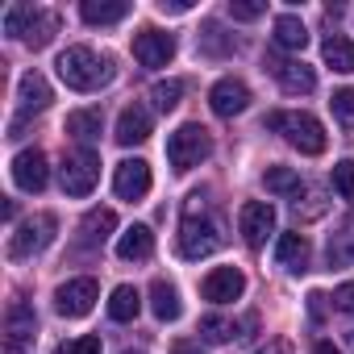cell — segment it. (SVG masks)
<instances>
[{"instance_id":"1","label":"cell","mask_w":354,"mask_h":354,"mask_svg":"<svg viewBox=\"0 0 354 354\" xmlns=\"http://www.w3.org/2000/svg\"><path fill=\"white\" fill-rule=\"evenodd\" d=\"M55 67H59V80H63L67 88H75V92H100V88L113 84V75H117L113 59H109V55H96L92 46H67Z\"/></svg>"},{"instance_id":"2","label":"cell","mask_w":354,"mask_h":354,"mask_svg":"<svg viewBox=\"0 0 354 354\" xmlns=\"http://www.w3.org/2000/svg\"><path fill=\"white\" fill-rule=\"evenodd\" d=\"M221 246V225L209 213V201L201 192L188 196L184 205V221H180V254L184 259H209Z\"/></svg>"},{"instance_id":"3","label":"cell","mask_w":354,"mask_h":354,"mask_svg":"<svg viewBox=\"0 0 354 354\" xmlns=\"http://www.w3.org/2000/svg\"><path fill=\"white\" fill-rule=\"evenodd\" d=\"M267 125L275 129V133H283V142L288 146H296L300 154H321L325 150V125L313 117V113H271L267 117Z\"/></svg>"},{"instance_id":"4","label":"cell","mask_w":354,"mask_h":354,"mask_svg":"<svg viewBox=\"0 0 354 354\" xmlns=\"http://www.w3.org/2000/svg\"><path fill=\"white\" fill-rule=\"evenodd\" d=\"M209 154H213V138H209L205 125H180V129L167 138V162H171L175 171H192V167H201Z\"/></svg>"},{"instance_id":"5","label":"cell","mask_w":354,"mask_h":354,"mask_svg":"<svg viewBox=\"0 0 354 354\" xmlns=\"http://www.w3.org/2000/svg\"><path fill=\"white\" fill-rule=\"evenodd\" d=\"M59 180H63V192L67 196H92L96 180H100V154L80 146L63 158V171H59Z\"/></svg>"},{"instance_id":"6","label":"cell","mask_w":354,"mask_h":354,"mask_svg":"<svg viewBox=\"0 0 354 354\" xmlns=\"http://www.w3.org/2000/svg\"><path fill=\"white\" fill-rule=\"evenodd\" d=\"M34 333H38L34 304L13 300L9 313H5V354H30L34 350Z\"/></svg>"},{"instance_id":"7","label":"cell","mask_w":354,"mask_h":354,"mask_svg":"<svg viewBox=\"0 0 354 354\" xmlns=\"http://www.w3.org/2000/svg\"><path fill=\"white\" fill-rule=\"evenodd\" d=\"M55 230H59V221H55L50 213L30 217V221H26V225L9 238V254H13V259H30V254L46 250V246L55 242Z\"/></svg>"},{"instance_id":"8","label":"cell","mask_w":354,"mask_h":354,"mask_svg":"<svg viewBox=\"0 0 354 354\" xmlns=\"http://www.w3.org/2000/svg\"><path fill=\"white\" fill-rule=\"evenodd\" d=\"M96 300H100V288H96V279H88V275H80V279H67L59 292H55V308H59V317H88L92 308H96Z\"/></svg>"},{"instance_id":"9","label":"cell","mask_w":354,"mask_h":354,"mask_svg":"<svg viewBox=\"0 0 354 354\" xmlns=\"http://www.w3.org/2000/svg\"><path fill=\"white\" fill-rule=\"evenodd\" d=\"M133 59H138L142 67H167V63L175 59V34L154 30V26L138 30V34H133Z\"/></svg>"},{"instance_id":"10","label":"cell","mask_w":354,"mask_h":354,"mask_svg":"<svg viewBox=\"0 0 354 354\" xmlns=\"http://www.w3.org/2000/svg\"><path fill=\"white\" fill-rule=\"evenodd\" d=\"M238 230L246 238V246H263L271 234H275V205L271 201H246L242 213H238Z\"/></svg>"},{"instance_id":"11","label":"cell","mask_w":354,"mask_h":354,"mask_svg":"<svg viewBox=\"0 0 354 354\" xmlns=\"http://www.w3.org/2000/svg\"><path fill=\"white\" fill-rule=\"evenodd\" d=\"M267 71L275 75V84L292 96H308L317 88V71L300 59H267Z\"/></svg>"},{"instance_id":"12","label":"cell","mask_w":354,"mask_h":354,"mask_svg":"<svg viewBox=\"0 0 354 354\" xmlns=\"http://www.w3.org/2000/svg\"><path fill=\"white\" fill-rule=\"evenodd\" d=\"M13 184L21 192H42L50 184V167H46V154L42 150H21L13 158Z\"/></svg>"},{"instance_id":"13","label":"cell","mask_w":354,"mask_h":354,"mask_svg":"<svg viewBox=\"0 0 354 354\" xmlns=\"http://www.w3.org/2000/svg\"><path fill=\"white\" fill-rule=\"evenodd\" d=\"M209 104H213V113H217V117H238V113H246V109H250V88H246L242 80L225 75V80H217V84H213Z\"/></svg>"},{"instance_id":"14","label":"cell","mask_w":354,"mask_h":354,"mask_svg":"<svg viewBox=\"0 0 354 354\" xmlns=\"http://www.w3.org/2000/svg\"><path fill=\"white\" fill-rule=\"evenodd\" d=\"M201 292H205V300H213V304H230V300H238V296L246 292V275H242L238 267H213V271L205 275Z\"/></svg>"},{"instance_id":"15","label":"cell","mask_w":354,"mask_h":354,"mask_svg":"<svg viewBox=\"0 0 354 354\" xmlns=\"http://www.w3.org/2000/svg\"><path fill=\"white\" fill-rule=\"evenodd\" d=\"M113 192H117L121 201H142V196L150 192V162L125 158V162L117 167V175H113Z\"/></svg>"},{"instance_id":"16","label":"cell","mask_w":354,"mask_h":354,"mask_svg":"<svg viewBox=\"0 0 354 354\" xmlns=\"http://www.w3.org/2000/svg\"><path fill=\"white\" fill-rule=\"evenodd\" d=\"M50 100H55V92H50L46 75H42V71H26L21 84H17V104H21V113H42V109H50Z\"/></svg>"},{"instance_id":"17","label":"cell","mask_w":354,"mask_h":354,"mask_svg":"<svg viewBox=\"0 0 354 354\" xmlns=\"http://www.w3.org/2000/svg\"><path fill=\"white\" fill-rule=\"evenodd\" d=\"M150 138V113L142 104H125L121 117H117V142L121 146H138Z\"/></svg>"},{"instance_id":"18","label":"cell","mask_w":354,"mask_h":354,"mask_svg":"<svg viewBox=\"0 0 354 354\" xmlns=\"http://www.w3.org/2000/svg\"><path fill=\"white\" fill-rule=\"evenodd\" d=\"M55 34H59V13H50V9H34L30 21H26V30H21V42L34 46V50H42V46H50Z\"/></svg>"},{"instance_id":"19","label":"cell","mask_w":354,"mask_h":354,"mask_svg":"<svg viewBox=\"0 0 354 354\" xmlns=\"http://www.w3.org/2000/svg\"><path fill=\"white\" fill-rule=\"evenodd\" d=\"M80 17L88 26H117V21L129 17V0H84Z\"/></svg>"},{"instance_id":"20","label":"cell","mask_w":354,"mask_h":354,"mask_svg":"<svg viewBox=\"0 0 354 354\" xmlns=\"http://www.w3.org/2000/svg\"><path fill=\"white\" fill-rule=\"evenodd\" d=\"M117 254H121L125 263H142V259H150V254H154V234H150L146 225H129V230L117 238Z\"/></svg>"},{"instance_id":"21","label":"cell","mask_w":354,"mask_h":354,"mask_svg":"<svg viewBox=\"0 0 354 354\" xmlns=\"http://www.w3.org/2000/svg\"><path fill=\"white\" fill-rule=\"evenodd\" d=\"M150 313H154L158 321H180L184 304H180L175 283H167V279H154V283H150Z\"/></svg>"},{"instance_id":"22","label":"cell","mask_w":354,"mask_h":354,"mask_svg":"<svg viewBox=\"0 0 354 354\" xmlns=\"http://www.w3.org/2000/svg\"><path fill=\"white\" fill-rule=\"evenodd\" d=\"M113 230H117V213L113 209H92L84 217V225H80V242L84 246H104Z\"/></svg>"},{"instance_id":"23","label":"cell","mask_w":354,"mask_h":354,"mask_svg":"<svg viewBox=\"0 0 354 354\" xmlns=\"http://www.w3.org/2000/svg\"><path fill=\"white\" fill-rule=\"evenodd\" d=\"M100 129H104V113L100 109H75V113H67V133L75 138V142H96L100 138Z\"/></svg>"},{"instance_id":"24","label":"cell","mask_w":354,"mask_h":354,"mask_svg":"<svg viewBox=\"0 0 354 354\" xmlns=\"http://www.w3.org/2000/svg\"><path fill=\"white\" fill-rule=\"evenodd\" d=\"M321 59H325V67L350 75V71H354V42L342 38V34H329V38L321 42Z\"/></svg>"},{"instance_id":"25","label":"cell","mask_w":354,"mask_h":354,"mask_svg":"<svg viewBox=\"0 0 354 354\" xmlns=\"http://www.w3.org/2000/svg\"><path fill=\"white\" fill-rule=\"evenodd\" d=\"M275 46L279 50H304L308 46V30H304V21L296 13L275 17Z\"/></svg>"},{"instance_id":"26","label":"cell","mask_w":354,"mask_h":354,"mask_svg":"<svg viewBox=\"0 0 354 354\" xmlns=\"http://www.w3.org/2000/svg\"><path fill=\"white\" fill-rule=\"evenodd\" d=\"M275 259L288 271H304L308 267V242H304V234H283L275 242Z\"/></svg>"},{"instance_id":"27","label":"cell","mask_w":354,"mask_h":354,"mask_svg":"<svg viewBox=\"0 0 354 354\" xmlns=\"http://www.w3.org/2000/svg\"><path fill=\"white\" fill-rule=\"evenodd\" d=\"M138 313H142V296H138V288H133V283L113 288V296H109V317H113V321H133Z\"/></svg>"},{"instance_id":"28","label":"cell","mask_w":354,"mask_h":354,"mask_svg":"<svg viewBox=\"0 0 354 354\" xmlns=\"http://www.w3.org/2000/svg\"><path fill=\"white\" fill-rule=\"evenodd\" d=\"M263 184H267V192H275V196H300V175H296L292 167H267Z\"/></svg>"},{"instance_id":"29","label":"cell","mask_w":354,"mask_h":354,"mask_svg":"<svg viewBox=\"0 0 354 354\" xmlns=\"http://www.w3.org/2000/svg\"><path fill=\"white\" fill-rule=\"evenodd\" d=\"M201 337H205V342H213V346H225V342H234V337H238V325H234L230 317L209 313V317H201Z\"/></svg>"},{"instance_id":"30","label":"cell","mask_w":354,"mask_h":354,"mask_svg":"<svg viewBox=\"0 0 354 354\" xmlns=\"http://www.w3.org/2000/svg\"><path fill=\"white\" fill-rule=\"evenodd\" d=\"M180 96H184V80H158V84L150 88V100H154V109H162V113H171L175 104H180Z\"/></svg>"},{"instance_id":"31","label":"cell","mask_w":354,"mask_h":354,"mask_svg":"<svg viewBox=\"0 0 354 354\" xmlns=\"http://www.w3.org/2000/svg\"><path fill=\"white\" fill-rule=\"evenodd\" d=\"M201 50H209V55H230V50H234V38H225V30H221L217 21H205V30H201Z\"/></svg>"},{"instance_id":"32","label":"cell","mask_w":354,"mask_h":354,"mask_svg":"<svg viewBox=\"0 0 354 354\" xmlns=\"http://www.w3.org/2000/svg\"><path fill=\"white\" fill-rule=\"evenodd\" d=\"M329 109H333V117H337L346 129H354V88H342V92H333Z\"/></svg>"},{"instance_id":"33","label":"cell","mask_w":354,"mask_h":354,"mask_svg":"<svg viewBox=\"0 0 354 354\" xmlns=\"http://www.w3.org/2000/svg\"><path fill=\"white\" fill-rule=\"evenodd\" d=\"M333 192H337L342 201H354V162H350V158H342V162L333 167Z\"/></svg>"},{"instance_id":"34","label":"cell","mask_w":354,"mask_h":354,"mask_svg":"<svg viewBox=\"0 0 354 354\" xmlns=\"http://www.w3.org/2000/svg\"><path fill=\"white\" fill-rule=\"evenodd\" d=\"M230 13H234V21H259L267 13V5L263 0H230Z\"/></svg>"},{"instance_id":"35","label":"cell","mask_w":354,"mask_h":354,"mask_svg":"<svg viewBox=\"0 0 354 354\" xmlns=\"http://www.w3.org/2000/svg\"><path fill=\"white\" fill-rule=\"evenodd\" d=\"M30 13H34V5H13V9L5 13V34H9V38H21V30H26Z\"/></svg>"},{"instance_id":"36","label":"cell","mask_w":354,"mask_h":354,"mask_svg":"<svg viewBox=\"0 0 354 354\" xmlns=\"http://www.w3.org/2000/svg\"><path fill=\"white\" fill-rule=\"evenodd\" d=\"M67 354H100V337H96V333H88V337H75V342L67 346Z\"/></svg>"},{"instance_id":"37","label":"cell","mask_w":354,"mask_h":354,"mask_svg":"<svg viewBox=\"0 0 354 354\" xmlns=\"http://www.w3.org/2000/svg\"><path fill=\"white\" fill-rule=\"evenodd\" d=\"M333 300H337V308H342V313H350V317H354V279H350V283H342Z\"/></svg>"},{"instance_id":"38","label":"cell","mask_w":354,"mask_h":354,"mask_svg":"<svg viewBox=\"0 0 354 354\" xmlns=\"http://www.w3.org/2000/svg\"><path fill=\"white\" fill-rule=\"evenodd\" d=\"M171 354H205V350H201V342H188V337H184V342L171 346Z\"/></svg>"},{"instance_id":"39","label":"cell","mask_w":354,"mask_h":354,"mask_svg":"<svg viewBox=\"0 0 354 354\" xmlns=\"http://www.w3.org/2000/svg\"><path fill=\"white\" fill-rule=\"evenodd\" d=\"M158 9L162 13H188L192 5H188V0H171V5H167V0H158Z\"/></svg>"},{"instance_id":"40","label":"cell","mask_w":354,"mask_h":354,"mask_svg":"<svg viewBox=\"0 0 354 354\" xmlns=\"http://www.w3.org/2000/svg\"><path fill=\"white\" fill-rule=\"evenodd\" d=\"M313 354H342V350H337L333 342H317V346H313Z\"/></svg>"},{"instance_id":"41","label":"cell","mask_w":354,"mask_h":354,"mask_svg":"<svg viewBox=\"0 0 354 354\" xmlns=\"http://www.w3.org/2000/svg\"><path fill=\"white\" fill-rule=\"evenodd\" d=\"M263 354H292V350H288V346H283V342H275V346H267V350H263Z\"/></svg>"},{"instance_id":"42","label":"cell","mask_w":354,"mask_h":354,"mask_svg":"<svg viewBox=\"0 0 354 354\" xmlns=\"http://www.w3.org/2000/svg\"><path fill=\"white\" fill-rule=\"evenodd\" d=\"M125 354H142V350H125Z\"/></svg>"}]
</instances>
